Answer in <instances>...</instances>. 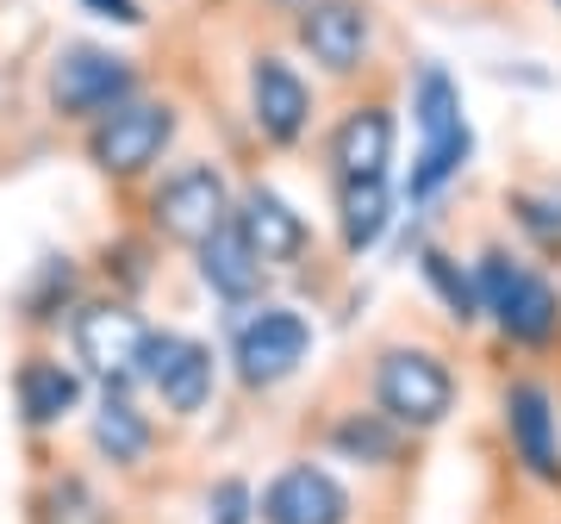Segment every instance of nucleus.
Listing matches in <instances>:
<instances>
[{
    "label": "nucleus",
    "mask_w": 561,
    "mask_h": 524,
    "mask_svg": "<svg viewBox=\"0 0 561 524\" xmlns=\"http://www.w3.org/2000/svg\"><path fill=\"white\" fill-rule=\"evenodd\" d=\"M412 125H419V157H412V175H405V201L424 206L474 157V132L461 119V88L443 62H424L419 81H412Z\"/></svg>",
    "instance_id": "nucleus-1"
},
{
    "label": "nucleus",
    "mask_w": 561,
    "mask_h": 524,
    "mask_svg": "<svg viewBox=\"0 0 561 524\" xmlns=\"http://www.w3.org/2000/svg\"><path fill=\"white\" fill-rule=\"evenodd\" d=\"M474 287H481V319L500 324L505 343H524V350H542V343L561 338V294L556 282L518 262L505 243H486L481 262H474Z\"/></svg>",
    "instance_id": "nucleus-2"
},
{
    "label": "nucleus",
    "mask_w": 561,
    "mask_h": 524,
    "mask_svg": "<svg viewBox=\"0 0 561 524\" xmlns=\"http://www.w3.org/2000/svg\"><path fill=\"white\" fill-rule=\"evenodd\" d=\"M138 94H144L138 62L106 50V44H62L44 69V101L62 125H94L113 106L138 101Z\"/></svg>",
    "instance_id": "nucleus-3"
},
{
    "label": "nucleus",
    "mask_w": 561,
    "mask_h": 524,
    "mask_svg": "<svg viewBox=\"0 0 561 524\" xmlns=\"http://www.w3.org/2000/svg\"><path fill=\"white\" fill-rule=\"evenodd\" d=\"M150 331H157V324L144 319L125 294L81 300L76 319H69V350H76V368L88 375V381H101L106 394H131V387H138Z\"/></svg>",
    "instance_id": "nucleus-4"
},
{
    "label": "nucleus",
    "mask_w": 561,
    "mask_h": 524,
    "mask_svg": "<svg viewBox=\"0 0 561 524\" xmlns=\"http://www.w3.org/2000/svg\"><path fill=\"white\" fill-rule=\"evenodd\" d=\"M312 356V324L306 312L280 300H256L231 312V368L250 394H268V387L294 381Z\"/></svg>",
    "instance_id": "nucleus-5"
},
{
    "label": "nucleus",
    "mask_w": 561,
    "mask_h": 524,
    "mask_svg": "<svg viewBox=\"0 0 561 524\" xmlns=\"http://www.w3.org/2000/svg\"><path fill=\"white\" fill-rule=\"evenodd\" d=\"M375 406L400 431H437L456 412V368L424 343H387L375 356Z\"/></svg>",
    "instance_id": "nucleus-6"
},
{
    "label": "nucleus",
    "mask_w": 561,
    "mask_h": 524,
    "mask_svg": "<svg viewBox=\"0 0 561 524\" xmlns=\"http://www.w3.org/2000/svg\"><path fill=\"white\" fill-rule=\"evenodd\" d=\"M175 132H181L175 101H150V94H138V101L113 106L106 119L88 125V162L101 169L106 182H144V175L169 157Z\"/></svg>",
    "instance_id": "nucleus-7"
},
{
    "label": "nucleus",
    "mask_w": 561,
    "mask_h": 524,
    "mask_svg": "<svg viewBox=\"0 0 561 524\" xmlns=\"http://www.w3.org/2000/svg\"><path fill=\"white\" fill-rule=\"evenodd\" d=\"M231 182H225L219 162H181L169 169L157 187H150V231L162 243H181V250H201L213 231L231 225Z\"/></svg>",
    "instance_id": "nucleus-8"
},
{
    "label": "nucleus",
    "mask_w": 561,
    "mask_h": 524,
    "mask_svg": "<svg viewBox=\"0 0 561 524\" xmlns=\"http://www.w3.org/2000/svg\"><path fill=\"white\" fill-rule=\"evenodd\" d=\"M138 387L157 394L169 419H201L213 406V387H219V356H213V343L187 338V331H150Z\"/></svg>",
    "instance_id": "nucleus-9"
},
{
    "label": "nucleus",
    "mask_w": 561,
    "mask_h": 524,
    "mask_svg": "<svg viewBox=\"0 0 561 524\" xmlns=\"http://www.w3.org/2000/svg\"><path fill=\"white\" fill-rule=\"evenodd\" d=\"M294 44L312 57L319 76L350 81L375 57V13L368 0H312L306 13H294Z\"/></svg>",
    "instance_id": "nucleus-10"
},
{
    "label": "nucleus",
    "mask_w": 561,
    "mask_h": 524,
    "mask_svg": "<svg viewBox=\"0 0 561 524\" xmlns=\"http://www.w3.org/2000/svg\"><path fill=\"white\" fill-rule=\"evenodd\" d=\"M250 125L275 150H294L312 132V88H306V76L287 57L250 62Z\"/></svg>",
    "instance_id": "nucleus-11"
},
{
    "label": "nucleus",
    "mask_w": 561,
    "mask_h": 524,
    "mask_svg": "<svg viewBox=\"0 0 561 524\" xmlns=\"http://www.w3.org/2000/svg\"><path fill=\"white\" fill-rule=\"evenodd\" d=\"M231 225H238V238L256 250L268 269H294V262L306 257V243H312V225H306V213L287 194H275L268 182H250L238 194V206H231Z\"/></svg>",
    "instance_id": "nucleus-12"
},
{
    "label": "nucleus",
    "mask_w": 561,
    "mask_h": 524,
    "mask_svg": "<svg viewBox=\"0 0 561 524\" xmlns=\"http://www.w3.org/2000/svg\"><path fill=\"white\" fill-rule=\"evenodd\" d=\"M505 444L537 481H561V412L542 381H512L500 400Z\"/></svg>",
    "instance_id": "nucleus-13"
},
{
    "label": "nucleus",
    "mask_w": 561,
    "mask_h": 524,
    "mask_svg": "<svg viewBox=\"0 0 561 524\" xmlns=\"http://www.w3.org/2000/svg\"><path fill=\"white\" fill-rule=\"evenodd\" d=\"M262 524H350V493L331 468L319 463H287L256 500Z\"/></svg>",
    "instance_id": "nucleus-14"
},
{
    "label": "nucleus",
    "mask_w": 561,
    "mask_h": 524,
    "mask_svg": "<svg viewBox=\"0 0 561 524\" xmlns=\"http://www.w3.org/2000/svg\"><path fill=\"white\" fill-rule=\"evenodd\" d=\"M81 394H88V375L76 363H62L50 350H32L13 368V406H20L25 431H57L81 412Z\"/></svg>",
    "instance_id": "nucleus-15"
},
{
    "label": "nucleus",
    "mask_w": 561,
    "mask_h": 524,
    "mask_svg": "<svg viewBox=\"0 0 561 524\" xmlns=\"http://www.w3.org/2000/svg\"><path fill=\"white\" fill-rule=\"evenodd\" d=\"M387 169H393V106H350L331 132V175L337 182H387Z\"/></svg>",
    "instance_id": "nucleus-16"
},
{
    "label": "nucleus",
    "mask_w": 561,
    "mask_h": 524,
    "mask_svg": "<svg viewBox=\"0 0 561 524\" xmlns=\"http://www.w3.org/2000/svg\"><path fill=\"white\" fill-rule=\"evenodd\" d=\"M194 262H201L206 294H213L219 306H231V312H238V306H256L262 287H268V275H275V269H268V262H262L256 250L238 238V225L213 231V238L194 250Z\"/></svg>",
    "instance_id": "nucleus-17"
},
{
    "label": "nucleus",
    "mask_w": 561,
    "mask_h": 524,
    "mask_svg": "<svg viewBox=\"0 0 561 524\" xmlns=\"http://www.w3.org/2000/svg\"><path fill=\"white\" fill-rule=\"evenodd\" d=\"M88 437H94V449H101L106 463L131 475V468H144L150 463V449H157V419H150L131 394H106V400L94 406Z\"/></svg>",
    "instance_id": "nucleus-18"
},
{
    "label": "nucleus",
    "mask_w": 561,
    "mask_h": 524,
    "mask_svg": "<svg viewBox=\"0 0 561 524\" xmlns=\"http://www.w3.org/2000/svg\"><path fill=\"white\" fill-rule=\"evenodd\" d=\"M76 306H81V269H76V257H44L38 269H32L25 294H20V319L32 324V331H57V324L76 319Z\"/></svg>",
    "instance_id": "nucleus-19"
},
{
    "label": "nucleus",
    "mask_w": 561,
    "mask_h": 524,
    "mask_svg": "<svg viewBox=\"0 0 561 524\" xmlns=\"http://www.w3.org/2000/svg\"><path fill=\"white\" fill-rule=\"evenodd\" d=\"M393 225V194L387 182H337V243L350 257H368Z\"/></svg>",
    "instance_id": "nucleus-20"
},
{
    "label": "nucleus",
    "mask_w": 561,
    "mask_h": 524,
    "mask_svg": "<svg viewBox=\"0 0 561 524\" xmlns=\"http://www.w3.org/2000/svg\"><path fill=\"white\" fill-rule=\"evenodd\" d=\"M32 524H119V519H113L106 493L88 475L57 468V475H44L38 500H32Z\"/></svg>",
    "instance_id": "nucleus-21"
},
{
    "label": "nucleus",
    "mask_w": 561,
    "mask_h": 524,
    "mask_svg": "<svg viewBox=\"0 0 561 524\" xmlns=\"http://www.w3.org/2000/svg\"><path fill=\"white\" fill-rule=\"evenodd\" d=\"M331 449H337L343 463H362V468H393L405 449V431L387 419L381 406L375 412H343L331 424Z\"/></svg>",
    "instance_id": "nucleus-22"
},
{
    "label": "nucleus",
    "mask_w": 561,
    "mask_h": 524,
    "mask_svg": "<svg viewBox=\"0 0 561 524\" xmlns=\"http://www.w3.org/2000/svg\"><path fill=\"white\" fill-rule=\"evenodd\" d=\"M419 275L431 282V294L443 300V312L468 331L481 319V287H474V269H461V257H449L443 243H419Z\"/></svg>",
    "instance_id": "nucleus-23"
},
{
    "label": "nucleus",
    "mask_w": 561,
    "mask_h": 524,
    "mask_svg": "<svg viewBox=\"0 0 561 524\" xmlns=\"http://www.w3.org/2000/svg\"><path fill=\"white\" fill-rule=\"evenodd\" d=\"M512 219L542 257H561V187H518L512 194Z\"/></svg>",
    "instance_id": "nucleus-24"
},
{
    "label": "nucleus",
    "mask_w": 561,
    "mask_h": 524,
    "mask_svg": "<svg viewBox=\"0 0 561 524\" xmlns=\"http://www.w3.org/2000/svg\"><path fill=\"white\" fill-rule=\"evenodd\" d=\"M250 519H256V493H250V481L225 475V481L206 493V524H250Z\"/></svg>",
    "instance_id": "nucleus-25"
},
{
    "label": "nucleus",
    "mask_w": 561,
    "mask_h": 524,
    "mask_svg": "<svg viewBox=\"0 0 561 524\" xmlns=\"http://www.w3.org/2000/svg\"><path fill=\"white\" fill-rule=\"evenodd\" d=\"M81 13L113 20V25H144V7H138V0H81Z\"/></svg>",
    "instance_id": "nucleus-26"
},
{
    "label": "nucleus",
    "mask_w": 561,
    "mask_h": 524,
    "mask_svg": "<svg viewBox=\"0 0 561 524\" xmlns=\"http://www.w3.org/2000/svg\"><path fill=\"white\" fill-rule=\"evenodd\" d=\"M268 7H280V13H306L312 0H268Z\"/></svg>",
    "instance_id": "nucleus-27"
},
{
    "label": "nucleus",
    "mask_w": 561,
    "mask_h": 524,
    "mask_svg": "<svg viewBox=\"0 0 561 524\" xmlns=\"http://www.w3.org/2000/svg\"><path fill=\"white\" fill-rule=\"evenodd\" d=\"M556 7H561V0H556Z\"/></svg>",
    "instance_id": "nucleus-28"
}]
</instances>
